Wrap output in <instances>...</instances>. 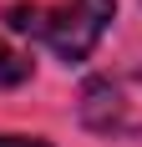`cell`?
Returning <instances> with one entry per match:
<instances>
[{
    "label": "cell",
    "instance_id": "6da1fadb",
    "mask_svg": "<svg viewBox=\"0 0 142 147\" xmlns=\"http://www.w3.org/2000/svg\"><path fill=\"white\" fill-rule=\"evenodd\" d=\"M117 15V0H61V5H5V26L20 36H36L56 51L66 66L97 51Z\"/></svg>",
    "mask_w": 142,
    "mask_h": 147
},
{
    "label": "cell",
    "instance_id": "7a4b0ae2",
    "mask_svg": "<svg viewBox=\"0 0 142 147\" xmlns=\"http://www.w3.org/2000/svg\"><path fill=\"white\" fill-rule=\"evenodd\" d=\"M81 122L97 137H142V66L81 86Z\"/></svg>",
    "mask_w": 142,
    "mask_h": 147
},
{
    "label": "cell",
    "instance_id": "3957f363",
    "mask_svg": "<svg viewBox=\"0 0 142 147\" xmlns=\"http://www.w3.org/2000/svg\"><path fill=\"white\" fill-rule=\"evenodd\" d=\"M30 71H36V61L26 56V51H15V46L0 41V91H10V86H26Z\"/></svg>",
    "mask_w": 142,
    "mask_h": 147
},
{
    "label": "cell",
    "instance_id": "277c9868",
    "mask_svg": "<svg viewBox=\"0 0 142 147\" xmlns=\"http://www.w3.org/2000/svg\"><path fill=\"white\" fill-rule=\"evenodd\" d=\"M0 147H51V142H41V137H0Z\"/></svg>",
    "mask_w": 142,
    "mask_h": 147
}]
</instances>
